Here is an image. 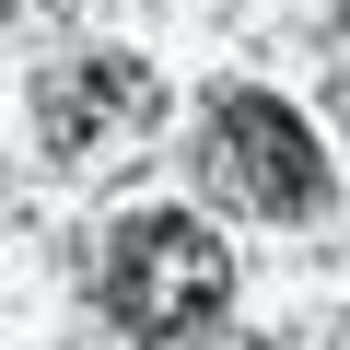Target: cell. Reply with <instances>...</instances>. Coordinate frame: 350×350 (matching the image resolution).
I'll return each instance as SVG.
<instances>
[{"mask_svg":"<svg viewBox=\"0 0 350 350\" xmlns=\"http://www.w3.org/2000/svg\"><path fill=\"white\" fill-rule=\"evenodd\" d=\"M105 304H117L129 338L163 350V338H187V327H211L234 304V245L199 211H129L117 245H105Z\"/></svg>","mask_w":350,"mask_h":350,"instance_id":"6da1fadb","label":"cell"},{"mask_svg":"<svg viewBox=\"0 0 350 350\" xmlns=\"http://www.w3.org/2000/svg\"><path fill=\"white\" fill-rule=\"evenodd\" d=\"M199 175H211V199L269 211V222H292V211L327 199V163H315V140H304V117L280 94H222L211 140H199Z\"/></svg>","mask_w":350,"mask_h":350,"instance_id":"7a4b0ae2","label":"cell"},{"mask_svg":"<svg viewBox=\"0 0 350 350\" xmlns=\"http://www.w3.org/2000/svg\"><path fill=\"white\" fill-rule=\"evenodd\" d=\"M152 117H163L152 59H59V70L36 82V129H47V152H59V163H94V152L140 140Z\"/></svg>","mask_w":350,"mask_h":350,"instance_id":"3957f363","label":"cell"},{"mask_svg":"<svg viewBox=\"0 0 350 350\" xmlns=\"http://www.w3.org/2000/svg\"><path fill=\"white\" fill-rule=\"evenodd\" d=\"M338 36H350V0H338Z\"/></svg>","mask_w":350,"mask_h":350,"instance_id":"277c9868","label":"cell"}]
</instances>
